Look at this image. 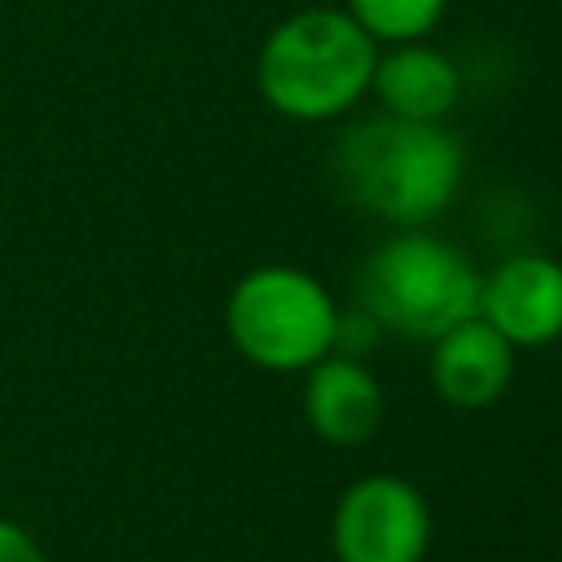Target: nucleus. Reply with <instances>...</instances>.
I'll return each instance as SVG.
<instances>
[{"label":"nucleus","mask_w":562,"mask_h":562,"mask_svg":"<svg viewBox=\"0 0 562 562\" xmlns=\"http://www.w3.org/2000/svg\"><path fill=\"white\" fill-rule=\"evenodd\" d=\"M334 180L364 215L391 228H426L457 198L465 149L448 123L378 114L338 140Z\"/></svg>","instance_id":"1"},{"label":"nucleus","mask_w":562,"mask_h":562,"mask_svg":"<svg viewBox=\"0 0 562 562\" xmlns=\"http://www.w3.org/2000/svg\"><path fill=\"white\" fill-rule=\"evenodd\" d=\"M378 44L360 31L347 9H299L281 18L255 61V83L268 110L294 123H329L342 119L373 79Z\"/></svg>","instance_id":"2"},{"label":"nucleus","mask_w":562,"mask_h":562,"mask_svg":"<svg viewBox=\"0 0 562 562\" xmlns=\"http://www.w3.org/2000/svg\"><path fill=\"white\" fill-rule=\"evenodd\" d=\"M479 268L470 255L426 228H395L378 241L356 277V307L378 321L382 334L408 342H435L479 307Z\"/></svg>","instance_id":"3"},{"label":"nucleus","mask_w":562,"mask_h":562,"mask_svg":"<svg viewBox=\"0 0 562 562\" xmlns=\"http://www.w3.org/2000/svg\"><path fill=\"white\" fill-rule=\"evenodd\" d=\"M224 325L250 364L268 373H303L334 351L338 303L307 268L263 263L233 285Z\"/></svg>","instance_id":"4"},{"label":"nucleus","mask_w":562,"mask_h":562,"mask_svg":"<svg viewBox=\"0 0 562 562\" xmlns=\"http://www.w3.org/2000/svg\"><path fill=\"white\" fill-rule=\"evenodd\" d=\"M338 562H422L430 549V505L400 474L356 479L329 522Z\"/></svg>","instance_id":"5"},{"label":"nucleus","mask_w":562,"mask_h":562,"mask_svg":"<svg viewBox=\"0 0 562 562\" xmlns=\"http://www.w3.org/2000/svg\"><path fill=\"white\" fill-rule=\"evenodd\" d=\"M514 351H536L562 338V263L540 250L501 259L479 277V307Z\"/></svg>","instance_id":"6"},{"label":"nucleus","mask_w":562,"mask_h":562,"mask_svg":"<svg viewBox=\"0 0 562 562\" xmlns=\"http://www.w3.org/2000/svg\"><path fill=\"white\" fill-rule=\"evenodd\" d=\"M430 347V386L452 408H487L514 382V347L483 321L465 316Z\"/></svg>","instance_id":"7"},{"label":"nucleus","mask_w":562,"mask_h":562,"mask_svg":"<svg viewBox=\"0 0 562 562\" xmlns=\"http://www.w3.org/2000/svg\"><path fill=\"white\" fill-rule=\"evenodd\" d=\"M303 417L325 443L356 448L378 435L386 417V395L364 360L329 351L312 369H303Z\"/></svg>","instance_id":"8"},{"label":"nucleus","mask_w":562,"mask_h":562,"mask_svg":"<svg viewBox=\"0 0 562 562\" xmlns=\"http://www.w3.org/2000/svg\"><path fill=\"white\" fill-rule=\"evenodd\" d=\"M369 92L382 101V114L443 123L461 97V70L448 53H439L426 40L386 44L378 48Z\"/></svg>","instance_id":"9"},{"label":"nucleus","mask_w":562,"mask_h":562,"mask_svg":"<svg viewBox=\"0 0 562 562\" xmlns=\"http://www.w3.org/2000/svg\"><path fill=\"white\" fill-rule=\"evenodd\" d=\"M342 9L360 22V31L378 48H386V44L426 40L443 22L448 0H347Z\"/></svg>","instance_id":"10"},{"label":"nucleus","mask_w":562,"mask_h":562,"mask_svg":"<svg viewBox=\"0 0 562 562\" xmlns=\"http://www.w3.org/2000/svg\"><path fill=\"white\" fill-rule=\"evenodd\" d=\"M382 329L369 312H338V325H334V351L338 356H351V360H364L373 347H378Z\"/></svg>","instance_id":"11"},{"label":"nucleus","mask_w":562,"mask_h":562,"mask_svg":"<svg viewBox=\"0 0 562 562\" xmlns=\"http://www.w3.org/2000/svg\"><path fill=\"white\" fill-rule=\"evenodd\" d=\"M0 562H44V553L35 549V540L22 527L0 522Z\"/></svg>","instance_id":"12"}]
</instances>
